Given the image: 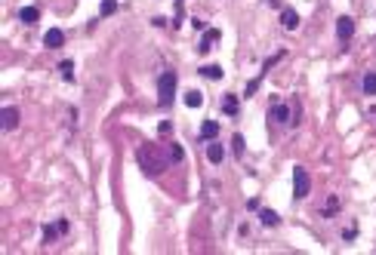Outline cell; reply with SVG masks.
I'll return each instance as SVG.
<instances>
[{
	"label": "cell",
	"instance_id": "obj_1",
	"mask_svg": "<svg viewBox=\"0 0 376 255\" xmlns=\"http://www.w3.org/2000/svg\"><path fill=\"white\" fill-rule=\"evenodd\" d=\"M136 157H139V169H142L145 175H151V179H157V175L167 169V163H170V157H167L154 142H145V145L136 151Z\"/></svg>",
	"mask_w": 376,
	"mask_h": 255
},
{
	"label": "cell",
	"instance_id": "obj_2",
	"mask_svg": "<svg viewBox=\"0 0 376 255\" xmlns=\"http://www.w3.org/2000/svg\"><path fill=\"white\" fill-rule=\"evenodd\" d=\"M173 99H176V74L173 71H164L160 80H157V108L167 111L173 105Z\"/></svg>",
	"mask_w": 376,
	"mask_h": 255
},
{
	"label": "cell",
	"instance_id": "obj_3",
	"mask_svg": "<svg viewBox=\"0 0 376 255\" xmlns=\"http://www.w3.org/2000/svg\"><path fill=\"white\" fill-rule=\"evenodd\" d=\"M312 191V179L306 172V166H293V197L296 200H306Z\"/></svg>",
	"mask_w": 376,
	"mask_h": 255
},
{
	"label": "cell",
	"instance_id": "obj_4",
	"mask_svg": "<svg viewBox=\"0 0 376 255\" xmlns=\"http://www.w3.org/2000/svg\"><path fill=\"white\" fill-rule=\"evenodd\" d=\"M336 37H339L343 46L352 43V37H355V18H352V15H339V18H336Z\"/></svg>",
	"mask_w": 376,
	"mask_h": 255
},
{
	"label": "cell",
	"instance_id": "obj_5",
	"mask_svg": "<svg viewBox=\"0 0 376 255\" xmlns=\"http://www.w3.org/2000/svg\"><path fill=\"white\" fill-rule=\"evenodd\" d=\"M62 43H65V34H62L59 28H49V31L43 34V46H46V49H62Z\"/></svg>",
	"mask_w": 376,
	"mask_h": 255
},
{
	"label": "cell",
	"instance_id": "obj_6",
	"mask_svg": "<svg viewBox=\"0 0 376 255\" xmlns=\"http://www.w3.org/2000/svg\"><path fill=\"white\" fill-rule=\"evenodd\" d=\"M219 132H222V129H219L216 120H204V123H201V139H204V142H216Z\"/></svg>",
	"mask_w": 376,
	"mask_h": 255
},
{
	"label": "cell",
	"instance_id": "obj_7",
	"mask_svg": "<svg viewBox=\"0 0 376 255\" xmlns=\"http://www.w3.org/2000/svg\"><path fill=\"white\" fill-rule=\"evenodd\" d=\"M216 40H219V31H216V28H207V31H204V40L198 43V52H201V55H207V52H210V46H213Z\"/></svg>",
	"mask_w": 376,
	"mask_h": 255
},
{
	"label": "cell",
	"instance_id": "obj_8",
	"mask_svg": "<svg viewBox=\"0 0 376 255\" xmlns=\"http://www.w3.org/2000/svg\"><path fill=\"white\" fill-rule=\"evenodd\" d=\"M15 126H19V108L6 105V108H3V129H6V132H12Z\"/></svg>",
	"mask_w": 376,
	"mask_h": 255
},
{
	"label": "cell",
	"instance_id": "obj_9",
	"mask_svg": "<svg viewBox=\"0 0 376 255\" xmlns=\"http://www.w3.org/2000/svg\"><path fill=\"white\" fill-rule=\"evenodd\" d=\"M222 111H225L228 117H238V111H241V99H238L235 92H228V95L222 99Z\"/></svg>",
	"mask_w": 376,
	"mask_h": 255
},
{
	"label": "cell",
	"instance_id": "obj_10",
	"mask_svg": "<svg viewBox=\"0 0 376 255\" xmlns=\"http://www.w3.org/2000/svg\"><path fill=\"white\" fill-rule=\"evenodd\" d=\"M281 25H284L287 31H296V28H299V12H296V9H284V12H281Z\"/></svg>",
	"mask_w": 376,
	"mask_h": 255
},
{
	"label": "cell",
	"instance_id": "obj_11",
	"mask_svg": "<svg viewBox=\"0 0 376 255\" xmlns=\"http://www.w3.org/2000/svg\"><path fill=\"white\" fill-rule=\"evenodd\" d=\"M259 219H262L265 228H278V225H281V215H278L275 209H262V206H259Z\"/></svg>",
	"mask_w": 376,
	"mask_h": 255
},
{
	"label": "cell",
	"instance_id": "obj_12",
	"mask_svg": "<svg viewBox=\"0 0 376 255\" xmlns=\"http://www.w3.org/2000/svg\"><path fill=\"white\" fill-rule=\"evenodd\" d=\"M290 108H293V105H275V108H272V120H275V123H287V120H290Z\"/></svg>",
	"mask_w": 376,
	"mask_h": 255
},
{
	"label": "cell",
	"instance_id": "obj_13",
	"mask_svg": "<svg viewBox=\"0 0 376 255\" xmlns=\"http://www.w3.org/2000/svg\"><path fill=\"white\" fill-rule=\"evenodd\" d=\"M19 18H22L25 25H34V22L40 18V9H37V6H25V9H19Z\"/></svg>",
	"mask_w": 376,
	"mask_h": 255
},
{
	"label": "cell",
	"instance_id": "obj_14",
	"mask_svg": "<svg viewBox=\"0 0 376 255\" xmlns=\"http://www.w3.org/2000/svg\"><path fill=\"white\" fill-rule=\"evenodd\" d=\"M201 77H207V80H222L225 71H222L219 65H204V68H201Z\"/></svg>",
	"mask_w": 376,
	"mask_h": 255
},
{
	"label": "cell",
	"instance_id": "obj_15",
	"mask_svg": "<svg viewBox=\"0 0 376 255\" xmlns=\"http://www.w3.org/2000/svg\"><path fill=\"white\" fill-rule=\"evenodd\" d=\"M207 160H210V163H222V160H225V148H222L219 142H213L210 151H207Z\"/></svg>",
	"mask_w": 376,
	"mask_h": 255
},
{
	"label": "cell",
	"instance_id": "obj_16",
	"mask_svg": "<svg viewBox=\"0 0 376 255\" xmlns=\"http://www.w3.org/2000/svg\"><path fill=\"white\" fill-rule=\"evenodd\" d=\"M185 105H188V108H201V105H204V92H201V89H188V92H185Z\"/></svg>",
	"mask_w": 376,
	"mask_h": 255
},
{
	"label": "cell",
	"instance_id": "obj_17",
	"mask_svg": "<svg viewBox=\"0 0 376 255\" xmlns=\"http://www.w3.org/2000/svg\"><path fill=\"white\" fill-rule=\"evenodd\" d=\"M321 212H324V219H333V215L339 212V197H330V200H327V206H324Z\"/></svg>",
	"mask_w": 376,
	"mask_h": 255
},
{
	"label": "cell",
	"instance_id": "obj_18",
	"mask_svg": "<svg viewBox=\"0 0 376 255\" xmlns=\"http://www.w3.org/2000/svg\"><path fill=\"white\" fill-rule=\"evenodd\" d=\"M364 92L367 95H376V71H367L364 74Z\"/></svg>",
	"mask_w": 376,
	"mask_h": 255
},
{
	"label": "cell",
	"instance_id": "obj_19",
	"mask_svg": "<svg viewBox=\"0 0 376 255\" xmlns=\"http://www.w3.org/2000/svg\"><path fill=\"white\" fill-rule=\"evenodd\" d=\"M59 71H62L65 80H71V77H74V62H71V58H62V62H59Z\"/></svg>",
	"mask_w": 376,
	"mask_h": 255
},
{
	"label": "cell",
	"instance_id": "obj_20",
	"mask_svg": "<svg viewBox=\"0 0 376 255\" xmlns=\"http://www.w3.org/2000/svg\"><path fill=\"white\" fill-rule=\"evenodd\" d=\"M56 237H62V234H59V228H56V225H43V240H46V243H52Z\"/></svg>",
	"mask_w": 376,
	"mask_h": 255
},
{
	"label": "cell",
	"instance_id": "obj_21",
	"mask_svg": "<svg viewBox=\"0 0 376 255\" xmlns=\"http://www.w3.org/2000/svg\"><path fill=\"white\" fill-rule=\"evenodd\" d=\"M114 12H117V0H102L99 15H114Z\"/></svg>",
	"mask_w": 376,
	"mask_h": 255
},
{
	"label": "cell",
	"instance_id": "obj_22",
	"mask_svg": "<svg viewBox=\"0 0 376 255\" xmlns=\"http://www.w3.org/2000/svg\"><path fill=\"white\" fill-rule=\"evenodd\" d=\"M231 148H235V154H238V157H244V151H247L244 135H235V139H231Z\"/></svg>",
	"mask_w": 376,
	"mask_h": 255
},
{
	"label": "cell",
	"instance_id": "obj_23",
	"mask_svg": "<svg viewBox=\"0 0 376 255\" xmlns=\"http://www.w3.org/2000/svg\"><path fill=\"white\" fill-rule=\"evenodd\" d=\"M167 157H170V163H182V148H179V145H173V148L167 151Z\"/></svg>",
	"mask_w": 376,
	"mask_h": 255
},
{
	"label": "cell",
	"instance_id": "obj_24",
	"mask_svg": "<svg viewBox=\"0 0 376 255\" xmlns=\"http://www.w3.org/2000/svg\"><path fill=\"white\" fill-rule=\"evenodd\" d=\"M157 132H160L164 139H170V132H173V123H170V120H164V123L157 126Z\"/></svg>",
	"mask_w": 376,
	"mask_h": 255
},
{
	"label": "cell",
	"instance_id": "obj_25",
	"mask_svg": "<svg viewBox=\"0 0 376 255\" xmlns=\"http://www.w3.org/2000/svg\"><path fill=\"white\" fill-rule=\"evenodd\" d=\"M56 228H59V234H68V222H65V219H59Z\"/></svg>",
	"mask_w": 376,
	"mask_h": 255
},
{
	"label": "cell",
	"instance_id": "obj_26",
	"mask_svg": "<svg viewBox=\"0 0 376 255\" xmlns=\"http://www.w3.org/2000/svg\"><path fill=\"white\" fill-rule=\"evenodd\" d=\"M343 237H346V240H355V237H358V228H349V231H346Z\"/></svg>",
	"mask_w": 376,
	"mask_h": 255
}]
</instances>
